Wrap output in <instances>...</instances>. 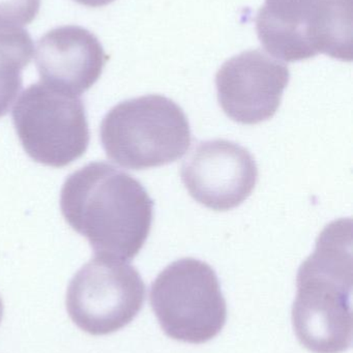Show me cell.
Masks as SVG:
<instances>
[{
    "instance_id": "1",
    "label": "cell",
    "mask_w": 353,
    "mask_h": 353,
    "mask_svg": "<svg viewBox=\"0 0 353 353\" xmlns=\"http://www.w3.org/2000/svg\"><path fill=\"white\" fill-rule=\"evenodd\" d=\"M61 210L98 257L131 261L148 241L154 200L129 173L92 162L72 173L61 192Z\"/></svg>"
},
{
    "instance_id": "2",
    "label": "cell",
    "mask_w": 353,
    "mask_h": 353,
    "mask_svg": "<svg viewBox=\"0 0 353 353\" xmlns=\"http://www.w3.org/2000/svg\"><path fill=\"white\" fill-rule=\"evenodd\" d=\"M292 324L299 343L314 353H342L352 346V221H332L315 251L301 263Z\"/></svg>"
},
{
    "instance_id": "3",
    "label": "cell",
    "mask_w": 353,
    "mask_h": 353,
    "mask_svg": "<svg viewBox=\"0 0 353 353\" xmlns=\"http://www.w3.org/2000/svg\"><path fill=\"white\" fill-rule=\"evenodd\" d=\"M100 138L111 161L123 168L145 170L183 158L191 146L192 133L176 103L148 94L111 108L101 123Z\"/></svg>"
},
{
    "instance_id": "4",
    "label": "cell",
    "mask_w": 353,
    "mask_h": 353,
    "mask_svg": "<svg viewBox=\"0 0 353 353\" xmlns=\"http://www.w3.org/2000/svg\"><path fill=\"white\" fill-rule=\"evenodd\" d=\"M351 0H265L256 16L262 46L294 63L322 53L352 61Z\"/></svg>"
},
{
    "instance_id": "5",
    "label": "cell",
    "mask_w": 353,
    "mask_h": 353,
    "mask_svg": "<svg viewBox=\"0 0 353 353\" xmlns=\"http://www.w3.org/2000/svg\"><path fill=\"white\" fill-rule=\"evenodd\" d=\"M152 311L169 338L203 344L216 338L227 321V305L214 268L195 258L169 264L152 282Z\"/></svg>"
},
{
    "instance_id": "6",
    "label": "cell",
    "mask_w": 353,
    "mask_h": 353,
    "mask_svg": "<svg viewBox=\"0 0 353 353\" xmlns=\"http://www.w3.org/2000/svg\"><path fill=\"white\" fill-rule=\"evenodd\" d=\"M13 123L26 154L44 166H68L90 145L83 101L43 82L22 92L14 107Z\"/></svg>"
},
{
    "instance_id": "7",
    "label": "cell",
    "mask_w": 353,
    "mask_h": 353,
    "mask_svg": "<svg viewBox=\"0 0 353 353\" xmlns=\"http://www.w3.org/2000/svg\"><path fill=\"white\" fill-rule=\"evenodd\" d=\"M144 301L145 284L134 266L97 257L72 279L65 303L78 327L92 336H105L133 321Z\"/></svg>"
},
{
    "instance_id": "8",
    "label": "cell",
    "mask_w": 353,
    "mask_h": 353,
    "mask_svg": "<svg viewBox=\"0 0 353 353\" xmlns=\"http://www.w3.org/2000/svg\"><path fill=\"white\" fill-rule=\"evenodd\" d=\"M181 181L195 201L216 212L241 205L258 181V167L251 152L225 139L198 143L181 170Z\"/></svg>"
},
{
    "instance_id": "9",
    "label": "cell",
    "mask_w": 353,
    "mask_h": 353,
    "mask_svg": "<svg viewBox=\"0 0 353 353\" xmlns=\"http://www.w3.org/2000/svg\"><path fill=\"white\" fill-rule=\"evenodd\" d=\"M289 80L284 63L261 50L245 51L223 63L216 73L219 104L235 123H263L278 111Z\"/></svg>"
},
{
    "instance_id": "10",
    "label": "cell",
    "mask_w": 353,
    "mask_h": 353,
    "mask_svg": "<svg viewBox=\"0 0 353 353\" xmlns=\"http://www.w3.org/2000/svg\"><path fill=\"white\" fill-rule=\"evenodd\" d=\"M34 59L43 83L80 96L100 79L109 57L90 30L67 26L39 40Z\"/></svg>"
},
{
    "instance_id": "11",
    "label": "cell",
    "mask_w": 353,
    "mask_h": 353,
    "mask_svg": "<svg viewBox=\"0 0 353 353\" xmlns=\"http://www.w3.org/2000/svg\"><path fill=\"white\" fill-rule=\"evenodd\" d=\"M32 55L34 43L26 30L0 26V119L9 113L22 90V72Z\"/></svg>"
},
{
    "instance_id": "12",
    "label": "cell",
    "mask_w": 353,
    "mask_h": 353,
    "mask_svg": "<svg viewBox=\"0 0 353 353\" xmlns=\"http://www.w3.org/2000/svg\"><path fill=\"white\" fill-rule=\"evenodd\" d=\"M41 0H0V26L23 28L40 12Z\"/></svg>"
},
{
    "instance_id": "13",
    "label": "cell",
    "mask_w": 353,
    "mask_h": 353,
    "mask_svg": "<svg viewBox=\"0 0 353 353\" xmlns=\"http://www.w3.org/2000/svg\"><path fill=\"white\" fill-rule=\"evenodd\" d=\"M80 5L85 6L90 8H101L108 6L109 3H113L114 0H74Z\"/></svg>"
},
{
    "instance_id": "14",
    "label": "cell",
    "mask_w": 353,
    "mask_h": 353,
    "mask_svg": "<svg viewBox=\"0 0 353 353\" xmlns=\"http://www.w3.org/2000/svg\"><path fill=\"white\" fill-rule=\"evenodd\" d=\"M3 299H1V297H0V322H1V320H3Z\"/></svg>"
}]
</instances>
